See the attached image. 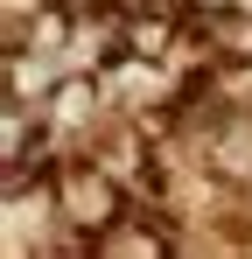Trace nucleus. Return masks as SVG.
I'll return each instance as SVG.
<instances>
[{"label": "nucleus", "mask_w": 252, "mask_h": 259, "mask_svg": "<svg viewBox=\"0 0 252 259\" xmlns=\"http://www.w3.org/2000/svg\"><path fill=\"white\" fill-rule=\"evenodd\" d=\"M56 210H63V224H70V231H84V238L98 245V231L126 217V182L105 168L98 154L56 161Z\"/></svg>", "instance_id": "nucleus-1"}, {"label": "nucleus", "mask_w": 252, "mask_h": 259, "mask_svg": "<svg viewBox=\"0 0 252 259\" xmlns=\"http://www.w3.org/2000/svg\"><path fill=\"white\" fill-rule=\"evenodd\" d=\"M175 238H168L161 224H140V217H119V224H105L98 231V252H168Z\"/></svg>", "instance_id": "nucleus-2"}, {"label": "nucleus", "mask_w": 252, "mask_h": 259, "mask_svg": "<svg viewBox=\"0 0 252 259\" xmlns=\"http://www.w3.org/2000/svg\"><path fill=\"white\" fill-rule=\"evenodd\" d=\"M210 42L224 49V56H238V63H252V14H245V7L210 14Z\"/></svg>", "instance_id": "nucleus-3"}, {"label": "nucleus", "mask_w": 252, "mask_h": 259, "mask_svg": "<svg viewBox=\"0 0 252 259\" xmlns=\"http://www.w3.org/2000/svg\"><path fill=\"white\" fill-rule=\"evenodd\" d=\"M126 49H133V56H168V49H175V21H168V14H147V21L126 14Z\"/></svg>", "instance_id": "nucleus-4"}, {"label": "nucleus", "mask_w": 252, "mask_h": 259, "mask_svg": "<svg viewBox=\"0 0 252 259\" xmlns=\"http://www.w3.org/2000/svg\"><path fill=\"white\" fill-rule=\"evenodd\" d=\"M231 7H245V14H252V0H231Z\"/></svg>", "instance_id": "nucleus-5"}]
</instances>
